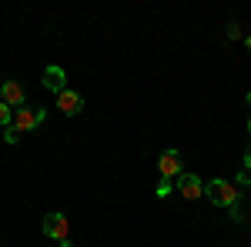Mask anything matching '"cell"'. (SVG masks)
<instances>
[{"mask_svg":"<svg viewBox=\"0 0 251 247\" xmlns=\"http://www.w3.org/2000/svg\"><path fill=\"white\" fill-rule=\"evenodd\" d=\"M174 190H177L184 201H198V197L204 194V180H201L198 174H181L177 184H174Z\"/></svg>","mask_w":251,"mask_h":247,"instance_id":"obj_5","label":"cell"},{"mask_svg":"<svg viewBox=\"0 0 251 247\" xmlns=\"http://www.w3.org/2000/svg\"><path fill=\"white\" fill-rule=\"evenodd\" d=\"M0 100H3L10 111L27 107V94H24V87H20L17 80H3V84H0Z\"/></svg>","mask_w":251,"mask_h":247,"instance_id":"obj_4","label":"cell"},{"mask_svg":"<svg viewBox=\"0 0 251 247\" xmlns=\"http://www.w3.org/2000/svg\"><path fill=\"white\" fill-rule=\"evenodd\" d=\"M17 137H20L17 131H10V127H7V134H3V140H7V144H17Z\"/></svg>","mask_w":251,"mask_h":247,"instance_id":"obj_13","label":"cell"},{"mask_svg":"<svg viewBox=\"0 0 251 247\" xmlns=\"http://www.w3.org/2000/svg\"><path fill=\"white\" fill-rule=\"evenodd\" d=\"M157 171H161V177H181L184 174V160H181V154L177 151H164L161 157H157Z\"/></svg>","mask_w":251,"mask_h":247,"instance_id":"obj_6","label":"cell"},{"mask_svg":"<svg viewBox=\"0 0 251 247\" xmlns=\"http://www.w3.org/2000/svg\"><path fill=\"white\" fill-rule=\"evenodd\" d=\"M40 84L47 87V90H54V94H60V90H67V74L60 70V67H44V77H40Z\"/></svg>","mask_w":251,"mask_h":247,"instance_id":"obj_8","label":"cell"},{"mask_svg":"<svg viewBox=\"0 0 251 247\" xmlns=\"http://www.w3.org/2000/svg\"><path fill=\"white\" fill-rule=\"evenodd\" d=\"M44 234L50 237V241H67L71 237V224H67V214H60V210H50V214H44Z\"/></svg>","mask_w":251,"mask_h":247,"instance_id":"obj_3","label":"cell"},{"mask_svg":"<svg viewBox=\"0 0 251 247\" xmlns=\"http://www.w3.org/2000/svg\"><path fill=\"white\" fill-rule=\"evenodd\" d=\"M44 120H47V111H44V107H20V111H14L10 131H17V134H30L34 127H40Z\"/></svg>","mask_w":251,"mask_h":247,"instance_id":"obj_2","label":"cell"},{"mask_svg":"<svg viewBox=\"0 0 251 247\" xmlns=\"http://www.w3.org/2000/svg\"><path fill=\"white\" fill-rule=\"evenodd\" d=\"M204 197L218 204V207H228L231 210L238 201H241V190L234 187L231 180H211V184H204Z\"/></svg>","mask_w":251,"mask_h":247,"instance_id":"obj_1","label":"cell"},{"mask_svg":"<svg viewBox=\"0 0 251 247\" xmlns=\"http://www.w3.org/2000/svg\"><path fill=\"white\" fill-rule=\"evenodd\" d=\"M57 107H60V114H67V117H77L80 111H84V97L77 94V90H60L57 94Z\"/></svg>","mask_w":251,"mask_h":247,"instance_id":"obj_7","label":"cell"},{"mask_svg":"<svg viewBox=\"0 0 251 247\" xmlns=\"http://www.w3.org/2000/svg\"><path fill=\"white\" fill-rule=\"evenodd\" d=\"M225 34H228V40H238V37H241V23H238V20H231Z\"/></svg>","mask_w":251,"mask_h":247,"instance_id":"obj_12","label":"cell"},{"mask_svg":"<svg viewBox=\"0 0 251 247\" xmlns=\"http://www.w3.org/2000/svg\"><path fill=\"white\" fill-rule=\"evenodd\" d=\"M245 171H251V151L245 154Z\"/></svg>","mask_w":251,"mask_h":247,"instance_id":"obj_14","label":"cell"},{"mask_svg":"<svg viewBox=\"0 0 251 247\" xmlns=\"http://www.w3.org/2000/svg\"><path fill=\"white\" fill-rule=\"evenodd\" d=\"M171 190H174V180H168V177H161V184L154 187V194H157V197H168Z\"/></svg>","mask_w":251,"mask_h":247,"instance_id":"obj_10","label":"cell"},{"mask_svg":"<svg viewBox=\"0 0 251 247\" xmlns=\"http://www.w3.org/2000/svg\"><path fill=\"white\" fill-rule=\"evenodd\" d=\"M245 44H248V50H251V37H248V40H245Z\"/></svg>","mask_w":251,"mask_h":247,"instance_id":"obj_15","label":"cell"},{"mask_svg":"<svg viewBox=\"0 0 251 247\" xmlns=\"http://www.w3.org/2000/svg\"><path fill=\"white\" fill-rule=\"evenodd\" d=\"M10 120H14V111H10V107H7V104L0 100V127L7 131V127H10Z\"/></svg>","mask_w":251,"mask_h":247,"instance_id":"obj_9","label":"cell"},{"mask_svg":"<svg viewBox=\"0 0 251 247\" xmlns=\"http://www.w3.org/2000/svg\"><path fill=\"white\" fill-rule=\"evenodd\" d=\"M248 131H251V120H248Z\"/></svg>","mask_w":251,"mask_h":247,"instance_id":"obj_16","label":"cell"},{"mask_svg":"<svg viewBox=\"0 0 251 247\" xmlns=\"http://www.w3.org/2000/svg\"><path fill=\"white\" fill-rule=\"evenodd\" d=\"M234 187H251V171H238V177H234Z\"/></svg>","mask_w":251,"mask_h":247,"instance_id":"obj_11","label":"cell"}]
</instances>
